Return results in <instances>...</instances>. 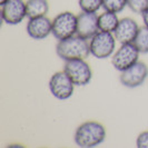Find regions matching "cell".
I'll use <instances>...</instances> for the list:
<instances>
[{
  "label": "cell",
  "instance_id": "cell-3",
  "mask_svg": "<svg viewBox=\"0 0 148 148\" xmlns=\"http://www.w3.org/2000/svg\"><path fill=\"white\" fill-rule=\"evenodd\" d=\"M116 38L112 32L98 31L91 39H89L90 55L97 59H106L111 57L116 51Z\"/></svg>",
  "mask_w": 148,
  "mask_h": 148
},
{
  "label": "cell",
  "instance_id": "cell-20",
  "mask_svg": "<svg viewBox=\"0 0 148 148\" xmlns=\"http://www.w3.org/2000/svg\"><path fill=\"white\" fill-rule=\"evenodd\" d=\"M141 18H143V21H144V25L148 27V8L141 14Z\"/></svg>",
  "mask_w": 148,
  "mask_h": 148
},
{
  "label": "cell",
  "instance_id": "cell-21",
  "mask_svg": "<svg viewBox=\"0 0 148 148\" xmlns=\"http://www.w3.org/2000/svg\"><path fill=\"white\" fill-rule=\"evenodd\" d=\"M7 1H8V0H0V5L2 6V5H3V3H6Z\"/></svg>",
  "mask_w": 148,
  "mask_h": 148
},
{
  "label": "cell",
  "instance_id": "cell-15",
  "mask_svg": "<svg viewBox=\"0 0 148 148\" xmlns=\"http://www.w3.org/2000/svg\"><path fill=\"white\" fill-rule=\"evenodd\" d=\"M140 53H148V27H140L133 42Z\"/></svg>",
  "mask_w": 148,
  "mask_h": 148
},
{
  "label": "cell",
  "instance_id": "cell-7",
  "mask_svg": "<svg viewBox=\"0 0 148 148\" xmlns=\"http://www.w3.org/2000/svg\"><path fill=\"white\" fill-rule=\"evenodd\" d=\"M75 86L65 70L55 73L49 79V90L52 96L59 100H67L73 96Z\"/></svg>",
  "mask_w": 148,
  "mask_h": 148
},
{
  "label": "cell",
  "instance_id": "cell-5",
  "mask_svg": "<svg viewBox=\"0 0 148 148\" xmlns=\"http://www.w3.org/2000/svg\"><path fill=\"white\" fill-rule=\"evenodd\" d=\"M64 70L76 86H86L91 82L92 71L86 59L67 60Z\"/></svg>",
  "mask_w": 148,
  "mask_h": 148
},
{
  "label": "cell",
  "instance_id": "cell-13",
  "mask_svg": "<svg viewBox=\"0 0 148 148\" xmlns=\"http://www.w3.org/2000/svg\"><path fill=\"white\" fill-rule=\"evenodd\" d=\"M118 16L116 12H111L105 10L98 16V26H99V31H107V32H112L116 30L119 23Z\"/></svg>",
  "mask_w": 148,
  "mask_h": 148
},
{
  "label": "cell",
  "instance_id": "cell-10",
  "mask_svg": "<svg viewBox=\"0 0 148 148\" xmlns=\"http://www.w3.org/2000/svg\"><path fill=\"white\" fill-rule=\"evenodd\" d=\"M99 31L96 12L82 11L77 16V35L85 39H91Z\"/></svg>",
  "mask_w": 148,
  "mask_h": 148
},
{
  "label": "cell",
  "instance_id": "cell-9",
  "mask_svg": "<svg viewBox=\"0 0 148 148\" xmlns=\"http://www.w3.org/2000/svg\"><path fill=\"white\" fill-rule=\"evenodd\" d=\"M27 17V7L23 0H8L1 6V18L7 25H18Z\"/></svg>",
  "mask_w": 148,
  "mask_h": 148
},
{
  "label": "cell",
  "instance_id": "cell-19",
  "mask_svg": "<svg viewBox=\"0 0 148 148\" xmlns=\"http://www.w3.org/2000/svg\"><path fill=\"white\" fill-rule=\"evenodd\" d=\"M136 146L138 148H148V132H143L138 135Z\"/></svg>",
  "mask_w": 148,
  "mask_h": 148
},
{
  "label": "cell",
  "instance_id": "cell-14",
  "mask_svg": "<svg viewBox=\"0 0 148 148\" xmlns=\"http://www.w3.org/2000/svg\"><path fill=\"white\" fill-rule=\"evenodd\" d=\"M27 17L36 18V17H44L49 11V3L48 0H27Z\"/></svg>",
  "mask_w": 148,
  "mask_h": 148
},
{
  "label": "cell",
  "instance_id": "cell-18",
  "mask_svg": "<svg viewBox=\"0 0 148 148\" xmlns=\"http://www.w3.org/2000/svg\"><path fill=\"white\" fill-rule=\"evenodd\" d=\"M127 7L135 14H143L148 8V0H127Z\"/></svg>",
  "mask_w": 148,
  "mask_h": 148
},
{
  "label": "cell",
  "instance_id": "cell-4",
  "mask_svg": "<svg viewBox=\"0 0 148 148\" xmlns=\"http://www.w3.org/2000/svg\"><path fill=\"white\" fill-rule=\"evenodd\" d=\"M52 35L58 41L77 35V16L70 11H64L52 20Z\"/></svg>",
  "mask_w": 148,
  "mask_h": 148
},
{
  "label": "cell",
  "instance_id": "cell-11",
  "mask_svg": "<svg viewBox=\"0 0 148 148\" xmlns=\"http://www.w3.org/2000/svg\"><path fill=\"white\" fill-rule=\"evenodd\" d=\"M27 34L35 40H42L52 34V20L44 17L30 18L26 26Z\"/></svg>",
  "mask_w": 148,
  "mask_h": 148
},
{
  "label": "cell",
  "instance_id": "cell-17",
  "mask_svg": "<svg viewBox=\"0 0 148 148\" xmlns=\"http://www.w3.org/2000/svg\"><path fill=\"white\" fill-rule=\"evenodd\" d=\"M78 5L82 11L97 12L103 7V0H78Z\"/></svg>",
  "mask_w": 148,
  "mask_h": 148
},
{
  "label": "cell",
  "instance_id": "cell-12",
  "mask_svg": "<svg viewBox=\"0 0 148 148\" xmlns=\"http://www.w3.org/2000/svg\"><path fill=\"white\" fill-rule=\"evenodd\" d=\"M139 28L140 27L134 19L125 17L119 20L118 26L114 31V35L119 44H130L134 42Z\"/></svg>",
  "mask_w": 148,
  "mask_h": 148
},
{
  "label": "cell",
  "instance_id": "cell-2",
  "mask_svg": "<svg viewBox=\"0 0 148 148\" xmlns=\"http://www.w3.org/2000/svg\"><path fill=\"white\" fill-rule=\"evenodd\" d=\"M56 52L60 59L75 60V59H86L90 55V47H89L88 39L75 35L64 40H59Z\"/></svg>",
  "mask_w": 148,
  "mask_h": 148
},
{
  "label": "cell",
  "instance_id": "cell-16",
  "mask_svg": "<svg viewBox=\"0 0 148 148\" xmlns=\"http://www.w3.org/2000/svg\"><path fill=\"white\" fill-rule=\"evenodd\" d=\"M127 7V0H103V8L107 11L121 12Z\"/></svg>",
  "mask_w": 148,
  "mask_h": 148
},
{
  "label": "cell",
  "instance_id": "cell-6",
  "mask_svg": "<svg viewBox=\"0 0 148 148\" xmlns=\"http://www.w3.org/2000/svg\"><path fill=\"white\" fill-rule=\"evenodd\" d=\"M139 55L140 52L133 42L120 44V47L111 56V64L116 70L121 73L136 64L138 61Z\"/></svg>",
  "mask_w": 148,
  "mask_h": 148
},
{
  "label": "cell",
  "instance_id": "cell-8",
  "mask_svg": "<svg viewBox=\"0 0 148 148\" xmlns=\"http://www.w3.org/2000/svg\"><path fill=\"white\" fill-rule=\"evenodd\" d=\"M148 77V67L146 64L137 61L133 66L120 73L119 80L127 88H137L141 86Z\"/></svg>",
  "mask_w": 148,
  "mask_h": 148
},
{
  "label": "cell",
  "instance_id": "cell-1",
  "mask_svg": "<svg viewBox=\"0 0 148 148\" xmlns=\"http://www.w3.org/2000/svg\"><path fill=\"white\" fill-rule=\"evenodd\" d=\"M106 138L105 127L94 120L82 123L77 127L74 139L77 146L82 148H92L103 144Z\"/></svg>",
  "mask_w": 148,
  "mask_h": 148
}]
</instances>
